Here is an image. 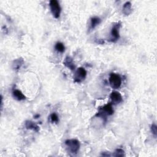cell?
I'll list each match as a JSON object with an SVG mask.
<instances>
[{"label":"cell","instance_id":"cell-10","mask_svg":"<svg viewBox=\"0 0 157 157\" xmlns=\"http://www.w3.org/2000/svg\"><path fill=\"white\" fill-rule=\"evenodd\" d=\"M12 95L14 98L15 99V100H17L18 101H22L25 100V96L22 92H21L20 90H15L13 91L12 92Z\"/></svg>","mask_w":157,"mask_h":157},{"label":"cell","instance_id":"cell-14","mask_svg":"<svg viewBox=\"0 0 157 157\" xmlns=\"http://www.w3.org/2000/svg\"><path fill=\"white\" fill-rule=\"evenodd\" d=\"M55 48L56 51H58L59 52H60V53H63L65 51V47H64V44L61 43H60V42H58L56 43L55 46Z\"/></svg>","mask_w":157,"mask_h":157},{"label":"cell","instance_id":"cell-11","mask_svg":"<svg viewBox=\"0 0 157 157\" xmlns=\"http://www.w3.org/2000/svg\"><path fill=\"white\" fill-rule=\"evenodd\" d=\"M132 6L130 2H127L123 6V13L125 15H129L132 12Z\"/></svg>","mask_w":157,"mask_h":157},{"label":"cell","instance_id":"cell-7","mask_svg":"<svg viewBox=\"0 0 157 157\" xmlns=\"http://www.w3.org/2000/svg\"><path fill=\"white\" fill-rule=\"evenodd\" d=\"M111 100L114 104H118L122 101V96L118 92H113L110 95Z\"/></svg>","mask_w":157,"mask_h":157},{"label":"cell","instance_id":"cell-1","mask_svg":"<svg viewBox=\"0 0 157 157\" xmlns=\"http://www.w3.org/2000/svg\"><path fill=\"white\" fill-rule=\"evenodd\" d=\"M65 145L69 152L75 154L78 152L80 149V144L77 139H68L65 141Z\"/></svg>","mask_w":157,"mask_h":157},{"label":"cell","instance_id":"cell-13","mask_svg":"<svg viewBox=\"0 0 157 157\" xmlns=\"http://www.w3.org/2000/svg\"><path fill=\"white\" fill-rule=\"evenodd\" d=\"M23 63V59H19L16 60L13 63L12 68L14 70H16V71L19 70L21 68Z\"/></svg>","mask_w":157,"mask_h":157},{"label":"cell","instance_id":"cell-17","mask_svg":"<svg viewBox=\"0 0 157 157\" xmlns=\"http://www.w3.org/2000/svg\"><path fill=\"white\" fill-rule=\"evenodd\" d=\"M151 131L152 134L155 136H156V135H157V127H156V125H155V124H152V126H151Z\"/></svg>","mask_w":157,"mask_h":157},{"label":"cell","instance_id":"cell-15","mask_svg":"<svg viewBox=\"0 0 157 157\" xmlns=\"http://www.w3.org/2000/svg\"><path fill=\"white\" fill-rule=\"evenodd\" d=\"M113 155L115 156H125V152L121 148H118L115 151Z\"/></svg>","mask_w":157,"mask_h":157},{"label":"cell","instance_id":"cell-8","mask_svg":"<svg viewBox=\"0 0 157 157\" xmlns=\"http://www.w3.org/2000/svg\"><path fill=\"white\" fill-rule=\"evenodd\" d=\"M63 64L66 67H67L68 68L70 69L72 71L75 70L76 67L75 64H74L73 59L70 56H67L65 58V59L63 61Z\"/></svg>","mask_w":157,"mask_h":157},{"label":"cell","instance_id":"cell-3","mask_svg":"<svg viewBox=\"0 0 157 157\" xmlns=\"http://www.w3.org/2000/svg\"><path fill=\"white\" fill-rule=\"evenodd\" d=\"M87 77V71L84 68H79L74 76V81L76 83H81Z\"/></svg>","mask_w":157,"mask_h":157},{"label":"cell","instance_id":"cell-9","mask_svg":"<svg viewBox=\"0 0 157 157\" xmlns=\"http://www.w3.org/2000/svg\"><path fill=\"white\" fill-rule=\"evenodd\" d=\"M25 127L28 130H32L36 132H38L39 130V128L37 124L30 120H27L25 122Z\"/></svg>","mask_w":157,"mask_h":157},{"label":"cell","instance_id":"cell-5","mask_svg":"<svg viewBox=\"0 0 157 157\" xmlns=\"http://www.w3.org/2000/svg\"><path fill=\"white\" fill-rule=\"evenodd\" d=\"M50 7L51 12L55 19H59L61 14V7L56 0H52L50 1Z\"/></svg>","mask_w":157,"mask_h":157},{"label":"cell","instance_id":"cell-4","mask_svg":"<svg viewBox=\"0 0 157 157\" xmlns=\"http://www.w3.org/2000/svg\"><path fill=\"white\" fill-rule=\"evenodd\" d=\"M109 84L114 89L119 88L122 84V79L119 75L115 73H111L109 77Z\"/></svg>","mask_w":157,"mask_h":157},{"label":"cell","instance_id":"cell-6","mask_svg":"<svg viewBox=\"0 0 157 157\" xmlns=\"http://www.w3.org/2000/svg\"><path fill=\"white\" fill-rule=\"evenodd\" d=\"M114 114V109L111 104H107L104 106L102 108L100 109L98 112V116H100L104 119H106L107 115H111Z\"/></svg>","mask_w":157,"mask_h":157},{"label":"cell","instance_id":"cell-16","mask_svg":"<svg viewBox=\"0 0 157 157\" xmlns=\"http://www.w3.org/2000/svg\"><path fill=\"white\" fill-rule=\"evenodd\" d=\"M51 122L52 123H57L59 122V117H58V115L55 114V113H53L51 115Z\"/></svg>","mask_w":157,"mask_h":157},{"label":"cell","instance_id":"cell-12","mask_svg":"<svg viewBox=\"0 0 157 157\" xmlns=\"http://www.w3.org/2000/svg\"><path fill=\"white\" fill-rule=\"evenodd\" d=\"M101 20L100 18L98 17H93L91 19V22H90V27L92 29H94L98 25L101 23Z\"/></svg>","mask_w":157,"mask_h":157},{"label":"cell","instance_id":"cell-2","mask_svg":"<svg viewBox=\"0 0 157 157\" xmlns=\"http://www.w3.org/2000/svg\"><path fill=\"white\" fill-rule=\"evenodd\" d=\"M121 27L120 22L114 23L111 32V38L109 41L111 43H115L120 38L119 31Z\"/></svg>","mask_w":157,"mask_h":157}]
</instances>
